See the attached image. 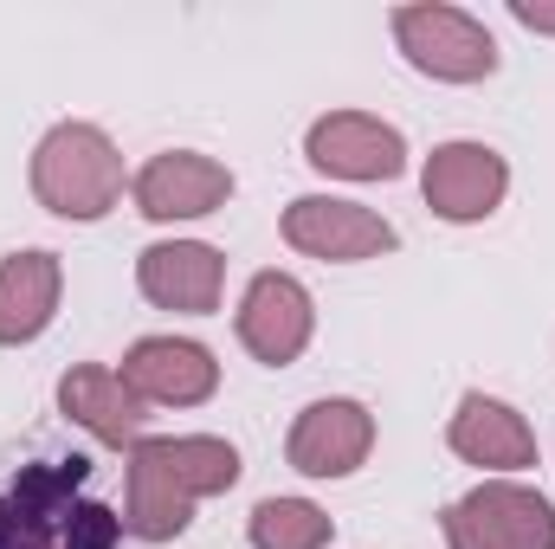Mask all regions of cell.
I'll return each instance as SVG.
<instances>
[{
	"label": "cell",
	"mask_w": 555,
	"mask_h": 549,
	"mask_svg": "<svg viewBox=\"0 0 555 549\" xmlns=\"http://www.w3.org/2000/svg\"><path fill=\"white\" fill-rule=\"evenodd\" d=\"M240 478V452L227 439L188 433V439H142L130 452V518L124 531H137L142 544H168L188 531L194 505L227 491Z\"/></svg>",
	"instance_id": "6da1fadb"
},
{
	"label": "cell",
	"mask_w": 555,
	"mask_h": 549,
	"mask_svg": "<svg viewBox=\"0 0 555 549\" xmlns=\"http://www.w3.org/2000/svg\"><path fill=\"white\" fill-rule=\"evenodd\" d=\"M85 478H91L85 459L26 465L0 498V549H117L124 518L78 498Z\"/></svg>",
	"instance_id": "7a4b0ae2"
},
{
	"label": "cell",
	"mask_w": 555,
	"mask_h": 549,
	"mask_svg": "<svg viewBox=\"0 0 555 549\" xmlns=\"http://www.w3.org/2000/svg\"><path fill=\"white\" fill-rule=\"evenodd\" d=\"M33 194L65 220H98L124 194V155L98 124H59L33 155Z\"/></svg>",
	"instance_id": "3957f363"
},
{
	"label": "cell",
	"mask_w": 555,
	"mask_h": 549,
	"mask_svg": "<svg viewBox=\"0 0 555 549\" xmlns=\"http://www.w3.org/2000/svg\"><path fill=\"white\" fill-rule=\"evenodd\" d=\"M395 39H401L414 72H433L446 85H478V78L498 72L491 33L472 13H459V7H401L395 13Z\"/></svg>",
	"instance_id": "277c9868"
},
{
	"label": "cell",
	"mask_w": 555,
	"mask_h": 549,
	"mask_svg": "<svg viewBox=\"0 0 555 549\" xmlns=\"http://www.w3.org/2000/svg\"><path fill=\"white\" fill-rule=\"evenodd\" d=\"M446 544L452 549H555L550 498L524 485H478L446 511Z\"/></svg>",
	"instance_id": "5b68a950"
},
{
	"label": "cell",
	"mask_w": 555,
	"mask_h": 549,
	"mask_svg": "<svg viewBox=\"0 0 555 549\" xmlns=\"http://www.w3.org/2000/svg\"><path fill=\"white\" fill-rule=\"evenodd\" d=\"M284 240H291L297 253L336 259V266H349V259H382V253L401 246L382 214H369V207H356V201H330V194L291 201V207H284Z\"/></svg>",
	"instance_id": "8992f818"
},
{
	"label": "cell",
	"mask_w": 555,
	"mask_h": 549,
	"mask_svg": "<svg viewBox=\"0 0 555 549\" xmlns=\"http://www.w3.org/2000/svg\"><path fill=\"white\" fill-rule=\"evenodd\" d=\"M420 188H426V207L439 220H485V214H498V201L511 188V168L485 142H446V149L426 155Z\"/></svg>",
	"instance_id": "52a82bcc"
},
{
	"label": "cell",
	"mask_w": 555,
	"mask_h": 549,
	"mask_svg": "<svg viewBox=\"0 0 555 549\" xmlns=\"http://www.w3.org/2000/svg\"><path fill=\"white\" fill-rule=\"evenodd\" d=\"M310 162L323 175H343V181H395L408 168V142L395 124L382 117H362V111H336L323 124H310Z\"/></svg>",
	"instance_id": "ba28073f"
},
{
	"label": "cell",
	"mask_w": 555,
	"mask_h": 549,
	"mask_svg": "<svg viewBox=\"0 0 555 549\" xmlns=\"http://www.w3.org/2000/svg\"><path fill=\"white\" fill-rule=\"evenodd\" d=\"M124 382L149 408H194L220 388V362L188 336H142L124 356Z\"/></svg>",
	"instance_id": "9c48e42d"
},
{
	"label": "cell",
	"mask_w": 555,
	"mask_h": 549,
	"mask_svg": "<svg viewBox=\"0 0 555 549\" xmlns=\"http://www.w3.org/2000/svg\"><path fill=\"white\" fill-rule=\"evenodd\" d=\"M310 291L297 284V278L284 272H259L246 284V304H240V343L259 356V362H297L304 356V343H310Z\"/></svg>",
	"instance_id": "30bf717a"
},
{
	"label": "cell",
	"mask_w": 555,
	"mask_h": 549,
	"mask_svg": "<svg viewBox=\"0 0 555 549\" xmlns=\"http://www.w3.org/2000/svg\"><path fill=\"white\" fill-rule=\"evenodd\" d=\"M375 446V420L362 401H317L291 426V465L304 478H349Z\"/></svg>",
	"instance_id": "8fae6325"
},
{
	"label": "cell",
	"mask_w": 555,
	"mask_h": 549,
	"mask_svg": "<svg viewBox=\"0 0 555 549\" xmlns=\"http://www.w3.org/2000/svg\"><path fill=\"white\" fill-rule=\"evenodd\" d=\"M227 194H233V175L214 155H194V149H168L137 175V207L149 220H201Z\"/></svg>",
	"instance_id": "7c38bea8"
},
{
	"label": "cell",
	"mask_w": 555,
	"mask_h": 549,
	"mask_svg": "<svg viewBox=\"0 0 555 549\" xmlns=\"http://www.w3.org/2000/svg\"><path fill=\"white\" fill-rule=\"evenodd\" d=\"M220 253L214 246H201V240H162V246H149L137 259V284L149 304H162V310H214L220 304Z\"/></svg>",
	"instance_id": "4fadbf2b"
},
{
	"label": "cell",
	"mask_w": 555,
	"mask_h": 549,
	"mask_svg": "<svg viewBox=\"0 0 555 549\" xmlns=\"http://www.w3.org/2000/svg\"><path fill=\"white\" fill-rule=\"evenodd\" d=\"M452 452L485 472H524V465H537V433L517 408H504L491 395H465L452 413Z\"/></svg>",
	"instance_id": "5bb4252c"
},
{
	"label": "cell",
	"mask_w": 555,
	"mask_h": 549,
	"mask_svg": "<svg viewBox=\"0 0 555 549\" xmlns=\"http://www.w3.org/2000/svg\"><path fill=\"white\" fill-rule=\"evenodd\" d=\"M59 408L72 413L78 426H91L104 446H142V420H149L142 408H149V401H142L117 369H98V362L72 369V375L59 382Z\"/></svg>",
	"instance_id": "9a60e30c"
},
{
	"label": "cell",
	"mask_w": 555,
	"mask_h": 549,
	"mask_svg": "<svg viewBox=\"0 0 555 549\" xmlns=\"http://www.w3.org/2000/svg\"><path fill=\"white\" fill-rule=\"evenodd\" d=\"M59 284L52 253H13L0 266V343H33L59 310Z\"/></svg>",
	"instance_id": "2e32d148"
},
{
	"label": "cell",
	"mask_w": 555,
	"mask_h": 549,
	"mask_svg": "<svg viewBox=\"0 0 555 549\" xmlns=\"http://www.w3.org/2000/svg\"><path fill=\"white\" fill-rule=\"evenodd\" d=\"M330 544V518L304 498H266L253 511V549H323Z\"/></svg>",
	"instance_id": "e0dca14e"
},
{
	"label": "cell",
	"mask_w": 555,
	"mask_h": 549,
	"mask_svg": "<svg viewBox=\"0 0 555 549\" xmlns=\"http://www.w3.org/2000/svg\"><path fill=\"white\" fill-rule=\"evenodd\" d=\"M511 13H517V20H524L530 33H555V7H537V0H517Z\"/></svg>",
	"instance_id": "ac0fdd59"
}]
</instances>
